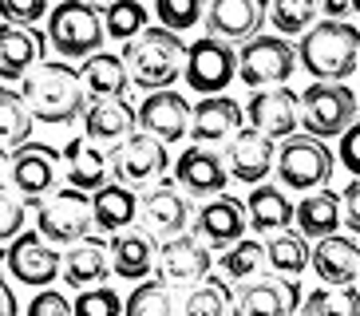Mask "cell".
I'll list each match as a JSON object with an SVG mask.
<instances>
[{"label": "cell", "instance_id": "obj_1", "mask_svg": "<svg viewBox=\"0 0 360 316\" xmlns=\"http://www.w3.org/2000/svg\"><path fill=\"white\" fill-rule=\"evenodd\" d=\"M20 95L32 119L44 126H68L75 119H84L87 107L84 79L72 63H36L20 79Z\"/></svg>", "mask_w": 360, "mask_h": 316}, {"label": "cell", "instance_id": "obj_2", "mask_svg": "<svg viewBox=\"0 0 360 316\" xmlns=\"http://www.w3.org/2000/svg\"><path fill=\"white\" fill-rule=\"evenodd\" d=\"M297 63L313 79H349L360 67V28L349 20H317L297 40Z\"/></svg>", "mask_w": 360, "mask_h": 316}, {"label": "cell", "instance_id": "obj_3", "mask_svg": "<svg viewBox=\"0 0 360 316\" xmlns=\"http://www.w3.org/2000/svg\"><path fill=\"white\" fill-rule=\"evenodd\" d=\"M186 48L174 28H143L139 36L123 40V60H127L131 84L143 91H159V87H174V79L186 67Z\"/></svg>", "mask_w": 360, "mask_h": 316}, {"label": "cell", "instance_id": "obj_4", "mask_svg": "<svg viewBox=\"0 0 360 316\" xmlns=\"http://www.w3.org/2000/svg\"><path fill=\"white\" fill-rule=\"evenodd\" d=\"M360 103L356 91L345 87V79H313L301 91V131L317 138H340L356 123Z\"/></svg>", "mask_w": 360, "mask_h": 316}, {"label": "cell", "instance_id": "obj_5", "mask_svg": "<svg viewBox=\"0 0 360 316\" xmlns=\"http://www.w3.org/2000/svg\"><path fill=\"white\" fill-rule=\"evenodd\" d=\"M103 12L91 0H64L48 16V44L56 48L60 60H87L91 52L103 48Z\"/></svg>", "mask_w": 360, "mask_h": 316}, {"label": "cell", "instance_id": "obj_6", "mask_svg": "<svg viewBox=\"0 0 360 316\" xmlns=\"http://www.w3.org/2000/svg\"><path fill=\"white\" fill-rule=\"evenodd\" d=\"M274 170L285 190H317V186H328L333 170H337V154L328 150L325 138L301 131V135L281 138Z\"/></svg>", "mask_w": 360, "mask_h": 316}, {"label": "cell", "instance_id": "obj_7", "mask_svg": "<svg viewBox=\"0 0 360 316\" xmlns=\"http://www.w3.org/2000/svg\"><path fill=\"white\" fill-rule=\"evenodd\" d=\"M170 166V154H167V143L150 131H131L123 143L111 147V174L115 182L131 190H147L167 174Z\"/></svg>", "mask_w": 360, "mask_h": 316}, {"label": "cell", "instance_id": "obj_8", "mask_svg": "<svg viewBox=\"0 0 360 316\" xmlns=\"http://www.w3.org/2000/svg\"><path fill=\"white\" fill-rule=\"evenodd\" d=\"M297 67V44H289V36H254L238 52V79L254 91L285 84Z\"/></svg>", "mask_w": 360, "mask_h": 316}, {"label": "cell", "instance_id": "obj_9", "mask_svg": "<svg viewBox=\"0 0 360 316\" xmlns=\"http://www.w3.org/2000/svg\"><path fill=\"white\" fill-rule=\"evenodd\" d=\"M91 225H96L91 198H87V190H79V186L52 190V194L36 206V230H40L52 245H72L75 237H84Z\"/></svg>", "mask_w": 360, "mask_h": 316}, {"label": "cell", "instance_id": "obj_10", "mask_svg": "<svg viewBox=\"0 0 360 316\" xmlns=\"http://www.w3.org/2000/svg\"><path fill=\"white\" fill-rule=\"evenodd\" d=\"M4 269L12 273V281L44 289V284H52L56 277L64 273V253L56 249L40 230L36 233L24 230L4 245Z\"/></svg>", "mask_w": 360, "mask_h": 316}, {"label": "cell", "instance_id": "obj_11", "mask_svg": "<svg viewBox=\"0 0 360 316\" xmlns=\"http://www.w3.org/2000/svg\"><path fill=\"white\" fill-rule=\"evenodd\" d=\"M233 72H238V55H233V44L218 40V36H202L186 48V87L198 95H218L233 84Z\"/></svg>", "mask_w": 360, "mask_h": 316}, {"label": "cell", "instance_id": "obj_12", "mask_svg": "<svg viewBox=\"0 0 360 316\" xmlns=\"http://www.w3.org/2000/svg\"><path fill=\"white\" fill-rule=\"evenodd\" d=\"M8 178H12V190L20 194L24 202L40 206L48 194L56 190V178H60V154L44 143H20L8 158Z\"/></svg>", "mask_w": 360, "mask_h": 316}, {"label": "cell", "instance_id": "obj_13", "mask_svg": "<svg viewBox=\"0 0 360 316\" xmlns=\"http://www.w3.org/2000/svg\"><path fill=\"white\" fill-rule=\"evenodd\" d=\"M139 218H143V230H147L150 237L167 242V237H174V233L191 230L194 213H191V202L182 198V186L162 174V178L139 198Z\"/></svg>", "mask_w": 360, "mask_h": 316}, {"label": "cell", "instance_id": "obj_14", "mask_svg": "<svg viewBox=\"0 0 360 316\" xmlns=\"http://www.w3.org/2000/svg\"><path fill=\"white\" fill-rule=\"evenodd\" d=\"M274 166H277V138H269L265 131H257V126H242V131L230 138L226 170H230L233 182L257 186V182L269 178V170Z\"/></svg>", "mask_w": 360, "mask_h": 316}, {"label": "cell", "instance_id": "obj_15", "mask_svg": "<svg viewBox=\"0 0 360 316\" xmlns=\"http://www.w3.org/2000/svg\"><path fill=\"white\" fill-rule=\"evenodd\" d=\"M191 230L198 233L202 242L210 245V249H226L233 245L238 237H245L250 230V213H245V202L230 198V194H214L198 206V213L191 218Z\"/></svg>", "mask_w": 360, "mask_h": 316}, {"label": "cell", "instance_id": "obj_16", "mask_svg": "<svg viewBox=\"0 0 360 316\" xmlns=\"http://www.w3.org/2000/svg\"><path fill=\"white\" fill-rule=\"evenodd\" d=\"M245 115H250V126H257V131H265L269 138L281 143V138L297 135V126H301V95L289 91L285 84L257 87L250 95Z\"/></svg>", "mask_w": 360, "mask_h": 316}, {"label": "cell", "instance_id": "obj_17", "mask_svg": "<svg viewBox=\"0 0 360 316\" xmlns=\"http://www.w3.org/2000/svg\"><path fill=\"white\" fill-rule=\"evenodd\" d=\"M269 16V0H206V32L226 44H245L262 32Z\"/></svg>", "mask_w": 360, "mask_h": 316}, {"label": "cell", "instance_id": "obj_18", "mask_svg": "<svg viewBox=\"0 0 360 316\" xmlns=\"http://www.w3.org/2000/svg\"><path fill=\"white\" fill-rule=\"evenodd\" d=\"M226 154H214L206 143H194L191 150H182L179 162H174V182H179L186 194H194L198 202L222 194L226 182H230V170L222 162Z\"/></svg>", "mask_w": 360, "mask_h": 316}, {"label": "cell", "instance_id": "obj_19", "mask_svg": "<svg viewBox=\"0 0 360 316\" xmlns=\"http://www.w3.org/2000/svg\"><path fill=\"white\" fill-rule=\"evenodd\" d=\"M139 126V107L127 95H107V99H87L84 107V135L99 147H115Z\"/></svg>", "mask_w": 360, "mask_h": 316}, {"label": "cell", "instance_id": "obj_20", "mask_svg": "<svg viewBox=\"0 0 360 316\" xmlns=\"http://www.w3.org/2000/svg\"><path fill=\"white\" fill-rule=\"evenodd\" d=\"M191 115H194V107L174 87H159V91H150L139 103V126L150 131V135H159L162 143H179V138L191 135Z\"/></svg>", "mask_w": 360, "mask_h": 316}, {"label": "cell", "instance_id": "obj_21", "mask_svg": "<svg viewBox=\"0 0 360 316\" xmlns=\"http://www.w3.org/2000/svg\"><path fill=\"white\" fill-rule=\"evenodd\" d=\"M214 253L198 233H174L159 242V273L167 281H202L210 273Z\"/></svg>", "mask_w": 360, "mask_h": 316}, {"label": "cell", "instance_id": "obj_22", "mask_svg": "<svg viewBox=\"0 0 360 316\" xmlns=\"http://www.w3.org/2000/svg\"><path fill=\"white\" fill-rule=\"evenodd\" d=\"M301 305V289L285 273L262 277L254 284H242V293L233 296V308L242 316H285Z\"/></svg>", "mask_w": 360, "mask_h": 316}, {"label": "cell", "instance_id": "obj_23", "mask_svg": "<svg viewBox=\"0 0 360 316\" xmlns=\"http://www.w3.org/2000/svg\"><path fill=\"white\" fill-rule=\"evenodd\" d=\"M313 273L325 284H352L360 277V245L352 233H325L313 245Z\"/></svg>", "mask_w": 360, "mask_h": 316}, {"label": "cell", "instance_id": "obj_24", "mask_svg": "<svg viewBox=\"0 0 360 316\" xmlns=\"http://www.w3.org/2000/svg\"><path fill=\"white\" fill-rule=\"evenodd\" d=\"M111 273V242L107 237H75L72 245H64V281L72 289H87V284L107 281Z\"/></svg>", "mask_w": 360, "mask_h": 316}, {"label": "cell", "instance_id": "obj_25", "mask_svg": "<svg viewBox=\"0 0 360 316\" xmlns=\"http://www.w3.org/2000/svg\"><path fill=\"white\" fill-rule=\"evenodd\" d=\"M44 55V36L32 32L28 24H0V79L16 84L36 67V60Z\"/></svg>", "mask_w": 360, "mask_h": 316}, {"label": "cell", "instance_id": "obj_26", "mask_svg": "<svg viewBox=\"0 0 360 316\" xmlns=\"http://www.w3.org/2000/svg\"><path fill=\"white\" fill-rule=\"evenodd\" d=\"M242 131V107L233 103L230 95H206L198 107H194L191 115V135L194 143H206V147H214V143H226V138H233Z\"/></svg>", "mask_w": 360, "mask_h": 316}, {"label": "cell", "instance_id": "obj_27", "mask_svg": "<svg viewBox=\"0 0 360 316\" xmlns=\"http://www.w3.org/2000/svg\"><path fill=\"white\" fill-rule=\"evenodd\" d=\"M159 265V249H155V237L147 230H119L111 233V273L123 277V281H143L150 277V269Z\"/></svg>", "mask_w": 360, "mask_h": 316}, {"label": "cell", "instance_id": "obj_28", "mask_svg": "<svg viewBox=\"0 0 360 316\" xmlns=\"http://www.w3.org/2000/svg\"><path fill=\"white\" fill-rule=\"evenodd\" d=\"M293 202H289L285 186H269V182H257L250 202H245V213H250V230H257L262 237L269 233H281L293 225Z\"/></svg>", "mask_w": 360, "mask_h": 316}, {"label": "cell", "instance_id": "obj_29", "mask_svg": "<svg viewBox=\"0 0 360 316\" xmlns=\"http://www.w3.org/2000/svg\"><path fill=\"white\" fill-rule=\"evenodd\" d=\"M293 221L309 242H317L325 233H337L345 225L340 221V194L337 190H325V186L305 190V198L297 202V210H293Z\"/></svg>", "mask_w": 360, "mask_h": 316}, {"label": "cell", "instance_id": "obj_30", "mask_svg": "<svg viewBox=\"0 0 360 316\" xmlns=\"http://www.w3.org/2000/svg\"><path fill=\"white\" fill-rule=\"evenodd\" d=\"M91 213H96V225L103 233H119L127 230L131 221L139 218V194L123 182H103L99 190H91Z\"/></svg>", "mask_w": 360, "mask_h": 316}, {"label": "cell", "instance_id": "obj_31", "mask_svg": "<svg viewBox=\"0 0 360 316\" xmlns=\"http://www.w3.org/2000/svg\"><path fill=\"white\" fill-rule=\"evenodd\" d=\"M107 166H111V154H103L99 143L91 138H72L64 147V174H68V186H79V190H99L107 182Z\"/></svg>", "mask_w": 360, "mask_h": 316}, {"label": "cell", "instance_id": "obj_32", "mask_svg": "<svg viewBox=\"0 0 360 316\" xmlns=\"http://www.w3.org/2000/svg\"><path fill=\"white\" fill-rule=\"evenodd\" d=\"M79 79H84V91L87 99H107V95H127L131 87V72H127V60L123 55H111V52H91L79 67Z\"/></svg>", "mask_w": 360, "mask_h": 316}, {"label": "cell", "instance_id": "obj_33", "mask_svg": "<svg viewBox=\"0 0 360 316\" xmlns=\"http://www.w3.org/2000/svg\"><path fill=\"white\" fill-rule=\"evenodd\" d=\"M309 237L301 230H281V233H269L265 242V265L274 273H285V277H301L309 269Z\"/></svg>", "mask_w": 360, "mask_h": 316}, {"label": "cell", "instance_id": "obj_34", "mask_svg": "<svg viewBox=\"0 0 360 316\" xmlns=\"http://www.w3.org/2000/svg\"><path fill=\"white\" fill-rule=\"evenodd\" d=\"M32 111L24 103L20 91H12V87H0V147L4 150H16L20 143H28L32 135Z\"/></svg>", "mask_w": 360, "mask_h": 316}, {"label": "cell", "instance_id": "obj_35", "mask_svg": "<svg viewBox=\"0 0 360 316\" xmlns=\"http://www.w3.org/2000/svg\"><path fill=\"white\" fill-rule=\"evenodd\" d=\"M297 308L309 316H325V312L328 316H360V289H352V284H325L317 293H309Z\"/></svg>", "mask_w": 360, "mask_h": 316}, {"label": "cell", "instance_id": "obj_36", "mask_svg": "<svg viewBox=\"0 0 360 316\" xmlns=\"http://www.w3.org/2000/svg\"><path fill=\"white\" fill-rule=\"evenodd\" d=\"M230 308H233L230 284L214 273L202 277V284H194V293L186 296V312L191 316H222V312H230Z\"/></svg>", "mask_w": 360, "mask_h": 316}, {"label": "cell", "instance_id": "obj_37", "mask_svg": "<svg viewBox=\"0 0 360 316\" xmlns=\"http://www.w3.org/2000/svg\"><path fill=\"white\" fill-rule=\"evenodd\" d=\"M262 265H265V245H262V242H250V237H238V242L226 245V253L218 257V269H222V277H233V281L254 277Z\"/></svg>", "mask_w": 360, "mask_h": 316}, {"label": "cell", "instance_id": "obj_38", "mask_svg": "<svg viewBox=\"0 0 360 316\" xmlns=\"http://www.w3.org/2000/svg\"><path fill=\"white\" fill-rule=\"evenodd\" d=\"M103 28L111 40H131L147 28V8L139 0H107L103 8Z\"/></svg>", "mask_w": 360, "mask_h": 316}, {"label": "cell", "instance_id": "obj_39", "mask_svg": "<svg viewBox=\"0 0 360 316\" xmlns=\"http://www.w3.org/2000/svg\"><path fill=\"white\" fill-rule=\"evenodd\" d=\"M123 308H127L131 316H167L170 308H174L170 289H167V277H159V281L143 277V281L135 284V293L123 301Z\"/></svg>", "mask_w": 360, "mask_h": 316}, {"label": "cell", "instance_id": "obj_40", "mask_svg": "<svg viewBox=\"0 0 360 316\" xmlns=\"http://www.w3.org/2000/svg\"><path fill=\"white\" fill-rule=\"evenodd\" d=\"M317 12H321V0H269V20L285 36L305 32L309 24L317 20Z\"/></svg>", "mask_w": 360, "mask_h": 316}, {"label": "cell", "instance_id": "obj_41", "mask_svg": "<svg viewBox=\"0 0 360 316\" xmlns=\"http://www.w3.org/2000/svg\"><path fill=\"white\" fill-rule=\"evenodd\" d=\"M155 12H159L162 28L191 32L206 16V0H155Z\"/></svg>", "mask_w": 360, "mask_h": 316}, {"label": "cell", "instance_id": "obj_42", "mask_svg": "<svg viewBox=\"0 0 360 316\" xmlns=\"http://www.w3.org/2000/svg\"><path fill=\"white\" fill-rule=\"evenodd\" d=\"M28 225V206L20 194H12V186H0V245H8L16 233Z\"/></svg>", "mask_w": 360, "mask_h": 316}, {"label": "cell", "instance_id": "obj_43", "mask_svg": "<svg viewBox=\"0 0 360 316\" xmlns=\"http://www.w3.org/2000/svg\"><path fill=\"white\" fill-rule=\"evenodd\" d=\"M119 308H123V301H119L111 284H87L75 296V312H87V316H115Z\"/></svg>", "mask_w": 360, "mask_h": 316}, {"label": "cell", "instance_id": "obj_44", "mask_svg": "<svg viewBox=\"0 0 360 316\" xmlns=\"http://www.w3.org/2000/svg\"><path fill=\"white\" fill-rule=\"evenodd\" d=\"M48 12V0H0V16L8 24H28L32 28L36 20H44Z\"/></svg>", "mask_w": 360, "mask_h": 316}, {"label": "cell", "instance_id": "obj_45", "mask_svg": "<svg viewBox=\"0 0 360 316\" xmlns=\"http://www.w3.org/2000/svg\"><path fill=\"white\" fill-rule=\"evenodd\" d=\"M28 312L32 316H68L72 312V301H68L64 293H56V289H40V293L32 296Z\"/></svg>", "mask_w": 360, "mask_h": 316}, {"label": "cell", "instance_id": "obj_46", "mask_svg": "<svg viewBox=\"0 0 360 316\" xmlns=\"http://www.w3.org/2000/svg\"><path fill=\"white\" fill-rule=\"evenodd\" d=\"M337 158H340V166L349 170L352 178H360V119L340 135V150H337Z\"/></svg>", "mask_w": 360, "mask_h": 316}, {"label": "cell", "instance_id": "obj_47", "mask_svg": "<svg viewBox=\"0 0 360 316\" xmlns=\"http://www.w3.org/2000/svg\"><path fill=\"white\" fill-rule=\"evenodd\" d=\"M340 221L349 225L352 237H360V178H352L340 194Z\"/></svg>", "mask_w": 360, "mask_h": 316}, {"label": "cell", "instance_id": "obj_48", "mask_svg": "<svg viewBox=\"0 0 360 316\" xmlns=\"http://www.w3.org/2000/svg\"><path fill=\"white\" fill-rule=\"evenodd\" d=\"M321 12L328 20H349L360 12V0H321Z\"/></svg>", "mask_w": 360, "mask_h": 316}, {"label": "cell", "instance_id": "obj_49", "mask_svg": "<svg viewBox=\"0 0 360 316\" xmlns=\"http://www.w3.org/2000/svg\"><path fill=\"white\" fill-rule=\"evenodd\" d=\"M0 316H16V296H12V284L0 277Z\"/></svg>", "mask_w": 360, "mask_h": 316}, {"label": "cell", "instance_id": "obj_50", "mask_svg": "<svg viewBox=\"0 0 360 316\" xmlns=\"http://www.w3.org/2000/svg\"><path fill=\"white\" fill-rule=\"evenodd\" d=\"M4 166H8V158H4V150H0V174H4Z\"/></svg>", "mask_w": 360, "mask_h": 316}, {"label": "cell", "instance_id": "obj_51", "mask_svg": "<svg viewBox=\"0 0 360 316\" xmlns=\"http://www.w3.org/2000/svg\"><path fill=\"white\" fill-rule=\"evenodd\" d=\"M356 103H360V95H356Z\"/></svg>", "mask_w": 360, "mask_h": 316}]
</instances>
